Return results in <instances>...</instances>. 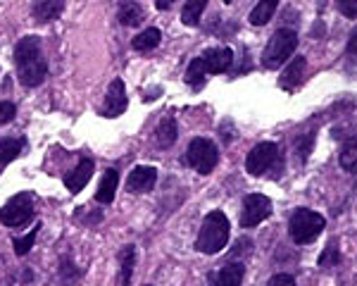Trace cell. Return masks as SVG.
<instances>
[{"mask_svg": "<svg viewBox=\"0 0 357 286\" xmlns=\"http://www.w3.org/2000/svg\"><path fill=\"white\" fill-rule=\"evenodd\" d=\"M15 67L17 77L26 89L43 84V79L48 77V62H45L41 41L36 36H24L15 45Z\"/></svg>", "mask_w": 357, "mask_h": 286, "instance_id": "1", "label": "cell"}, {"mask_svg": "<svg viewBox=\"0 0 357 286\" xmlns=\"http://www.w3.org/2000/svg\"><path fill=\"white\" fill-rule=\"evenodd\" d=\"M234 62V53L231 48H210L205 50L200 57L191 60L186 70V82L193 86V89H200L205 82L207 74H222L231 67Z\"/></svg>", "mask_w": 357, "mask_h": 286, "instance_id": "2", "label": "cell"}, {"mask_svg": "<svg viewBox=\"0 0 357 286\" xmlns=\"http://www.w3.org/2000/svg\"><path fill=\"white\" fill-rule=\"evenodd\" d=\"M229 220L227 215L215 210L210 213L203 220V227H200V234H198V241H195V248L205 255H215L227 246L229 241Z\"/></svg>", "mask_w": 357, "mask_h": 286, "instance_id": "3", "label": "cell"}, {"mask_svg": "<svg viewBox=\"0 0 357 286\" xmlns=\"http://www.w3.org/2000/svg\"><path fill=\"white\" fill-rule=\"evenodd\" d=\"M298 48V36L291 29H279L272 38H269L267 48L262 53V65L267 70H279L281 65H286V60L296 53Z\"/></svg>", "mask_w": 357, "mask_h": 286, "instance_id": "4", "label": "cell"}, {"mask_svg": "<svg viewBox=\"0 0 357 286\" xmlns=\"http://www.w3.org/2000/svg\"><path fill=\"white\" fill-rule=\"evenodd\" d=\"M324 229V217L312 210H296L289 222V234L296 243H312Z\"/></svg>", "mask_w": 357, "mask_h": 286, "instance_id": "5", "label": "cell"}, {"mask_svg": "<svg viewBox=\"0 0 357 286\" xmlns=\"http://www.w3.org/2000/svg\"><path fill=\"white\" fill-rule=\"evenodd\" d=\"M186 163L195 172H200V174H210L217 167V163H220V151H217V146L212 141L193 139L186 151Z\"/></svg>", "mask_w": 357, "mask_h": 286, "instance_id": "6", "label": "cell"}, {"mask_svg": "<svg viewBox=\"0 0 357 286\" xmlns=\"http://www.w3.org/2000/svg\"><path fill=\"white\" fill-rule=\"evenodd\" d=\"M31 217H33V196H31V191L17 193V196L13 200H8V203L3 205V210H0V222H3L5 227H13V229L26 225Z\"/></svg>", "mask_w": 357, "mask_h": 286, "instance_id": "7", "label": "cell"}, {"mask_svg": "<svg viewBox=\"0 0 357 286\" xmlns=\"http://www.w3.org/2000/svg\"><path fill=\"white\" fill-rule=\"evenodd\" d=\"M272 215V200L267 196H260V193H250L243 200V213H241V227L250 229L257 227L260 222H264Z\"/></svg>", "mask_w": 357, "mask_h": 286, "instance_id": "8", "label": "cell"}, {"mask_svg": "<svg viewBox=\"0 0 357 286\" xmlns=\"http://www.w3.org/2000/svg\"><path fill=\"white\" fill-rule=\"evenodd\" d=\"M276 158H279V148L274 146V143H257L255 148H252L250 153H248L245 158V170L250 172L252 176H260L264 174L272 165L276 163Z\"/></svg>", "mask_w": 357, "mask_h": 286, "instance_id": "9", "label": "cell"}, {"mask_svg": "<svg viewBox=\"0 0 357 286\" xmlns=\"http://www.w3.org/2000/svg\"><path fill=\"white\" fill-rule=\"evenodd\" d=\"M126 105H129V100H126L124 82L122 79H114V82L110 84V89H107L102 114H105V117H119V114L126 110Z\"/></svg>", "mask_w": 357, "mask_h": 286, "instance_id": "10", "label": "cell"}, {"mask_svg": "<svg viewBox=\"0 0 357 286\" xmlns=\"http://www.w3.org/2000/svg\"><path fill=\"white\" fill-rule=\"evenodd\" d=\"M93 170H96V165H93V160H91V158L79 160L77 167H74L65 176V186L69 188V193H79V191H82V188L91 181V176H93Z\"/></svg>", "mask_w": 357, "mask_h": 286, "instance_id": "11", "label": "cell"}, {"mask_svg": "<svg viewBox=\"0 0 357 286\" xmlns=\"http://www.w3.org/2000/svg\"><path fill=\"white\" fill-rule=\"evenodd\" d=\"M155 181H158V170L155 167H136L126 179V188L131 193H146L155 186Z\"/></svg>", "mask_w": 357, "mask_h": 286, "instance_id": "12", "label": "cell"}, {"mask_svg": "<svg viewBox=\"0 0 357 286\" xmlns=\"http://www.w3.org/2000/svg\"><path fill=\"white\" fill-rule=\"evenodd\" d=\"M305 57H293L291 60V65L286 67L284 74H281V79H279V86L281 89H286V91H296L298 86H301L303 82V77H305Z\"/></svg>", "mask_w": 357, "mask_h": 286, "instance_id": "13", "label": "cell"}, {"mask_svg": "<svg viewBox=\"0 0 357 286\" xmlns=\"http://www.w3.org/2000/svg\"><path fill=\"white\" fill-rule=\"evenodd\" d=\"M136 267V246H124L119 250V272H117V286H129L134 277Z\"/></svg>", "mask_w": 357, "mask_h": 286, "instance_id": "14", "label": "cell"}, {"mask_svg": "<svg viewBox=\"0 0 357 286\" xmlns=\"http://www.w3.org/2000/svg\"><path fill=\"white\" fill-rule=\"evenodd\" d=\"M243 274H245V267L241 265V262H227L220 270V274L212 279V286H241Z\"/></svg>", "mask_w": 357, "mask_h": 286, "instance_id": "15", "label": "cell"}, {"mask_svg": "<svg viewBox=\"0 0 357 286\" xmlns=\"http://www.w3.org/2000/svg\"><path fill=\"white\" fill-rule=\"evenodd\" d=\"M117 184H119V172L117 170H107L105 176H102L100 186L96 191V200L102 205H110L114 200V191H117Z\"/></svg>", "mask_w": 357, "mask_h": 286, "instance_id": "16", "label": "cell"}, {"mask_svg": "<svg viewBox=\"0 0 357 286\" xmlns=\"http://www.w3.org/2000/svg\"><path fill=\"white\" fill-rule=\"evenodd\" d=\"M62 10H65L62 0H38V3H33L31 13L38 22H53L62 15Z\"/></svg>", "mask_w": 357, "mask_h": 286, "instance_id": "17", "label": "cell"}, {"mask_svg": "<svg viewBox=\"0 0 357 286\" xmlns=\"http://www.w3.org/2000/svg\"><path fill=\"white\" fill-rule=\"evenodd\" d=\"M174 141H176V122H174V117H165L162 122L158 124V129H155V143H158L160 148H169Z\"/></svg>", "mask_w": 357, "mask_h": 286, "instance_id": "18", "label": "cell"}, {"mask_svg": "<svg viewBox=\"0 0 357 286\" xmlns=\"http://www.w3.org/2000/svg\"><path fill=\"white\" fill-rule=\"evenodd\" d=\"M160 38H162V33H160V29H146V31H141L138 36L131 41V45H134L136 50H141V53H146V50H153L160 45Z\"/></svg>", "mask_w": 357, "mask_h": 286, "instance_id": "19", "label": "cell"}, {"mask_svg": "<svg viewBox=\"0 0 357 286\" xmlns=\"http://www.w3.org/2000/svg\"><path fill=\"white\" fill-rule=\"evenodd\" d=\"M274 13H276V0H262V3H257L255 8H252L250 24H255V27L267 24V22L272 20Z\"/></svg>", "mask_w": 357, "mask_h": 286, "instance_id": "20", "label": "cell"}, {"mask_svg": "<svg viewBox=\"0 0 357 286\" xmlns=\"http://www.w3.org/2000/svg\"><path fill=\"white\" fill-rule=\"evenodd\" d=\"M338 163H341V167L345 172H357V139H350L343 143Z\"/></svg>", "mask_w": 357, "mask_h": 286, "instance_id": "21", "label": "cell"}, {"mask_svg": "<svg viewBox=\"0 0 357 286\" xmlns=\"http://www.w3.org/2000/svg\"><path fill=\"white\" fill-rule=\"evenodd\" d=\"M143 20V8L136 3H124L119 5V22H122L124 27H136L141 24Z\"/></svg>", "mask_w": 357, "mask_h": 286, "instance_id": "22", "label": "cell"}, {"mask_svg": "<svg viewBox=\"0 0 357 286\" xmlns=\"http://www.w3.org/2000/svg\"><path fill=\"white\" fill-rule=\"evenodd\" d=\"M24 148V139H5L0 141V165H8L20 156Z\"/></svg>", "mask_w": 357, "mask_h": 286, "instance_id": "23", "label": "cell"}, {"mask_svg": "<svg viewBox=\"0 0 357 286\" xmlns=\"http://www.w3.org/2000/svg\"><path fill=\"white\" fill-rule=\"evenodd\" d=\"M205 8H207L205 0H191V3H186L181 10V22L188 27H195L200 22V15H203Z\"/></svg>", "mask_w": 357, "mask_h": 286, "instance_id": "24", "label": "cell"}, {"mask_svg": "<svg viewBox=\"0 0 357 286\" xmlns=\"http://www.w3.org/2000/svg\"><path fill=\"white\" fill-rule=\"evenodd\" d=\"M338 262H341V253H338V243H336V241H331V243L324 248V253L319 255V267H321V270H331V267H336Z\"/></svg>", "mask_w": 357, "mask_h": 286, "instance_id": "25", "label": "cell"}, {"mask_svg": "<svg viewBox=\"0 0 357 286\" xmlns=\"http://www.w3.org/2000/svg\"><path fill=\"white\" fill-rule=\"evenodd\" d=\"M36 229H33L31 234H26V236H22V239H15V253L17 255H26L29 250H31V246L33 241H36Z\"/></svg>", "mask_w": 357, "mask_h": 286, "instance_id": "26", "label": "cell"}, {"mask_svg": "<svg viewBox=\"0 0 357 286\" xmlns=\"http://www.w3.org/2000/svg\"><path fill=\"white\" fill-rule=\"evenodd\" d=\"M15 114H17V107L13 105V103L0 100V127H3V124H8V122H13Z\"/></svg>", "mask_w": 357, "mask_h": 286, "instance_id": "27", "label": "cell"}, {"mask_svg": "<svg viewBox=\"0 0 357 286\" xmlns=\"http://www.w3.org/2000/svg\"><path fill=\"white\" fill-rule=\"evenodd\" d=\"M338 10H341L345 17L357 20V0H341V3H338Z\"/></svg>", "mask_w": 357, "mask_h": 286, "instance_id": "28", "label": "cell"}, {"mask_svg": "<svg viewBox=\"0 0 357 286\" xmlns=\"http://www.w3.org/2000/svg\"><path fill=\"white\" fill-rule=\"evenodd\" d=\"M267 286H296V282H293L291 274H274Z\"/></svg>", "mask_w": 357, "mask_h": 286, "instance_id": "29", "label": "cell"}, {"mask_svg": "<svg viewBox=\"0 0 357 286\" xmlns=\"http://www.w3.org/2000/svg\"><path fill=\"white\" fill-rule=\"evenodd\" d=\"M348 55L350 57H357V27L353 29V33H350V38H348Z\"/></svg>", "mask_w": 357, "mask_h": 286, "instance_id": "30", "label": "cell"}, {"mask_svg": "<svg viewBox=\"0 0 357 286\" xmlns=\"http://www.w3.org/2000/svg\"><path fill=\"white\" fill-rule=\"evenodd\" d=\"M146 286H151V284H146Z\"/></svg>", "mask_w": 357, "mask_h": 286, "instance_id": "31", "label": "cell"}]
</instances>
